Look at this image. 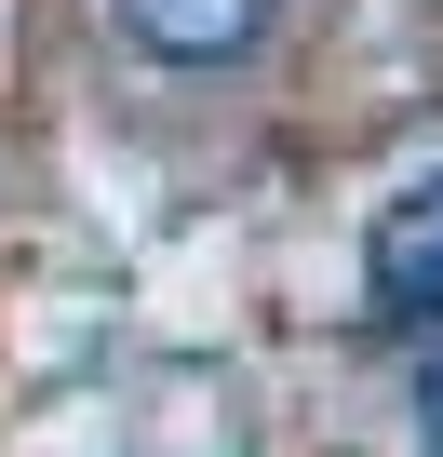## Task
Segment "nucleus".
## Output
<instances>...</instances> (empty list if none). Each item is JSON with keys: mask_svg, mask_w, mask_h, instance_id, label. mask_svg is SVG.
Instances as JSON below:
<instances>
[{"mask_svg": "<svg viewBox=\"0 0 443 457\" xmlns=\"http://www.w3.org/2000/svg\"><path fill=\"white\" fill-rule=\"evenodd\" d=\"M363 283H376V310H403V323H443V175H416L403 202H376Z\"/></svg>", "mask_w": 443, "mask_h": 457, "instance_id": "obj_1", "label": "nucleus"}, {"mask_svg": "<svg viewBox=\"0 0 443 457\" xmlns=\"http://www.w3.org/2000/svg\"><path fill=\"white\" fill-rule=\"evenodd\" d=\"M269 14H283V0H121V28H135L161 68H229Z\"/></svg>", "mask_w": 443, "mask_h": 457, "instance_id": "obj_2", "label": "nucleus"}, {"mask_svg": "<svg viewBox=\"0 0 443 457\" xmlns=\"http://www.w3.org/2000/svg\"><path fill=\"white\" fill-rule=\"evenodd\" d=\"M430 417H443V377H430Z\"/></svg>", "mask_w": 443, "mask_h": 457, "instance_id": "obj_3", "label": "nucleus"}]
</instances>
